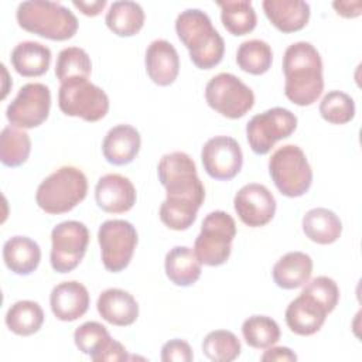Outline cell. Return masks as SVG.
Wrapping results in <instances>:
<instances>
[{
	"label": "cell",
	"instance_id": "38",
	"mask_svg": "<svg viewBox=\"0 0 362 362\" xmlns=\"http://www.w3.org/2000/svg\"><path fill=\"white\" fill-rule=\"evenodd\" d=\"M301 293H305L308 296H311L314 300H317L329 314L331 311H334V308L338 304L339 300V288L337 286V283L327 276H318L315 279H313L304 288Z\"/></svg>",
	"mask_w": 362,
	"mask_h": 362
},
{
	"label": "cell",
	"instance_id": "39",
	"mask_svg": "<svg viewBox=\"0 0 362 362\" xmlns=\"http://www.w3.org/2000/svg\"><path fill=\"white\" fill-rule=\"evenodd\" d=\"M194 358L188 342L182 339H171L161 348L163 362H191Z\"/></svg>",
	"mask_w": 362,
	"mask_h": 362
},
{
	"label": "cell",
	"instance_id": "3",
	"mask_svg": "<svg viewBox=\"0 0 362 362\" xmlns=\"http://www.w3.org/2000/svg\"><path fill=\"white\" fill-rule=\"evenodd\" d=\"M180 41L189 51V58L199 69H211L222 61L225 42L214 28L206 13L199 8H187L175 20Z\"/></svg>",
	"mask_w": 362,
	"mask_h": 362
},
{
	"label": "cell",
	"instance_id": "26",
	"mask_svg": "<svg viewBox=\"0 0 362 362\" xmlns=\"http://www.w3.org/2000/svg\"><path fill=\"white\" fill-rule=\"evenodd\" d=\"M11 65L25 78L44 75L51 64V49L37 41H23L11 51Z\"/></svg>",
	"mask_w": 362,
	"mask_h": 362
},
{
	"label": "cell",
	"instance_id": "32",
	"mask_svg": "<svg viewBox=\"0 0 362 362\" xmlns=\"http://www.w3.org/2000/svg\"><path fill=\"white\" fill-rule=\"evenodd\" d=\"M30 136L14 126H7L0 134V160L6 167H18L28 160Z\"/></svg>",
	"mask_w": 362,
	"mask_h": 362
},
{
	"label": "cell",
	"instance_id": "20",
	"mask_svg": "<svg viewBox=\"0 0 362 362\" xmlns=\"http://www.w3.org/2000/svg\"><path fill=\"white\" fill-rule=\"evenodd\" d=\"M89 293L79 281H64L57 284L49 296L54 315L61 321H75L89 308Z\"/></svg>",
	"mask_w": 362,
	"mask_h": 362
},
{
	"label": "cell",
	"instance_id": "8",
	"mask_svg": "<svg viewBox=\"0 0 362 362\" xmlns=\"http://www.w3.org/2000/svg\"><path fill=\"white\" fill-rule=\"evenodd\" d=\"M58 106L66 116L98 122L109 110V98L102 88L89 82L88 78H75L61 83Z\"/></svg>",
	"mask_w": 362,
	"mask_h": 362
},
{
	"label": "cell",
	"instance_id": "42",
	"mask_svg": "<svg viewBox=\"0 0 362 362\" xmlns=\"http://www.w3.org/2000/svg\"><path fill=\"white\" fill-rule=\"evenodd\" d=\"M72 4L85 16L89 17H95L98 14H100V11L105 8L106 6V0H95V1H78L74 0Z\"/></svg>",
	"mask_w": 362,
	"mask_h": 362
},
{
	"label": "cell",
	"instance_id": "37",
	"mask_svg": "<svg viewBox=\"0 0 362 362\" xmlns=\"http://www.w3.org/2000/svg\"><path fill=\"white\" fill-rule=\"evenodd\" d=\"M320 113L328 123L345 124L355 116V102L342 90H331L322 98Z\"/></svg>",
	"mask_w": 362,
	"mask_h": 362
},
{
	"label": "cell",
	"instance_id": "34",
	"mask_svg": "<svg viewBox=\"0 0 362 362\" xmlns=\"http://www.w3.org/2000/svg\"><path fill=\"white\" fill-rule=\"evenodd\" d=\"M242 334L246 344L256 349H267L280 339L277 322L267 315H252L245 320Z\"/></svg>",
	"mask_w": 362,
	"mask_h": 362
},
{
	"label": "cell",
	"instance_id": "9",
	"mask_svg": "<svg viewBox=\"0 0 362 362\" xmlns=\"http://www.w3.org/2000/svg\"><path fill=\"white\" fill-rule=\"evenodd\" d=\"M205 99L209 107L228 119L245 116L255 105L252 89L232 74L215 75L205 88Z\"/></svg>",
	"mask_w": 362,
	"mask_h": 362
},
{
	"label": "cell",
	"instance_id": "41",
	"mask_svg": "<svg viewBox=\"0 0 362 362\" xmlns=\"http://www.w3.org/2000/svg\"><path fill=\"white\" fill-rule=\"evenodd\" d=\"M332 7L335 8V11L346 18H354L361 16V10H362V1L356 0V1H334Z\"/></svg>",
	"mask_w": 362,
	"mask_h": 362
},
{
	"label": "cell",
	"instance_id": "14",
	"mask_svg": "<svg viewBox=\"0 0 362 362\" xmlns=\"http://www.w3.org/2000/svg\"><path fill=\"white\" fill-rule=\"evenodd\" d=\"M201 160L204 170L211 178L229 181L242 170L243 154L233 137L215 136L204 144Z\"/></svg>",
	"mask_w": 362,
	"mask_h": 362
},
{
	"label": "cell",
	"instance_id": "18",
	"mask_svg": "<svg viewBox=\"0 0 362 362\" xmlns=\"http://www.w3.org/2000/svg\"><path fill=\"white\" fill-rule=\"evenodd\" d=\"M327 310L311 296L300 293L286 308V324L297 335L308 337L321 329L327 318Z\"/></svg>",
	"mask_w": 362,
	"mask_h": 362
},
{
	"label": "cell",
	"instance_id": "22",
	"mask_svg": "<svg viewBox=\"0 0 362 362\" xmlns=\"http://www.w3.org/2000/svg\"><path fill=\"white\" fill-rule=\"evenodd\" d=\"M100 317L112 325L127 327L139 317V304L134 297L120 288H107L100 293L96 303Z\"/></svg>",
	"mask_w": 362,
	"mask_h": 362
},
{
	"label": "cell",
	"instance_id": "25",
	"mask_svg": "<svg viewBox=\"0 0 362 362\" xmlns=\"http://www.w3.org/2000/svg\"><path fill=\"white\" fill-rule=\"evenodd\" d=\"M3 259L13 273L28 276L40 264L41 249L35 240L27 236H13L3 246Z\"/></svg>",
	"mask_w": 362,
	"mask_h": 362
},
{
	"label": "cell",
	"instance_id": "11",
	"mask_svg": "<svg viewBox=\"0 0 362 362\" xmlns=\"http://www.w3.org/2000/svg\"><path fill=\"white\" fill-rule=\"evenodd\" d=\"M297 127V117L284 107H272L255 115L246 124L247 143L253 153L267 154L276 141L287 139Z\"/></svg>",
	"mask_w": 362,
	"mask_h": 362
},
{
	"label": "cell",
	"instance_id": "12",
	"mask_svg": "<svg viewBox=\"0 0 362 362\" xmlns=\"http://www.w3.org/2000/svg\"><path fill=\"white\" fill-rule=\"evenodd\" d=\"M51 266L57 273L72 272L83 259L89 230L78 221H65L58 223L51 232Z\"/></svg>",
	"mask_w": 362,
	"mask_h": 362
},
{
	"label": "cell",
	"instance_id": "7",
	"mask_svg": "<svg viewBox=\"0 0 362 362\" xmlns=\"http://www.w3.org/2000/svg\"><path fill=\"white\" fill-rule=\"evenodd\" d=\"M235 236V219L223 211H214L202 221L201 232L194 243V252L201 263L221 266L230 256Z\"/></svg>",
	"mask_w": 362,
	"mask_h": 362
},
{
	"label": "cell",
	"instance_id": "5",
	"mask_svg": "<svg viewBox=\"0 0 362 362\" xmlns=\"http://www.w3.org/2000/svg\"><path fill=\"white\" fill-rule=\"evenodd\" d=\"M88 192L86 175L76 167L65 165L49 174L37 188V205L49 215L72 211Z\"/></svg>",
	"mask_w": 362,
	"mask_h": 362
},
{
	"label": "cell",
	"instance_id": "30",
	"mask_svg": "<svg viewBox=\"0 0 362 362\" xmlns=\"http://www.w3.org/2000/svg\"><path fill=\"white\" fill-rule=\"evenodd\" d=\"M44 322V311L41 305L31 300L14 303L6 314V325L16 335L28 337L40 331Z\"/></svg>",
	"mask_w": 362,
	"mask_h": 362
},
{
	"label": "cell",
	"instance_id": "31",
	"mask_svg": "<svg viewBox=\"0 0 362 362\" xmlns=\"http://www.w3.org/2000/svg\"><path fill=\"white\" fill-rule=\"evenodd\" d=\"M221 8V20L223 27L233 35H245L256 27V11L250 1H216Z\"/></svg>",
	"mask_w": 362,
	"mask_h": 362
},
{
	"label": "cell",
	"instance_id": "10",
	"mask_svg": "<svg viewBox=\"0 0 362 362\" xmlns=\"http://www.w3.org/2000/svg\"><path fill=\"white\" fill-rule=\"evenodd\" d=\"M98 242L103 266L107 272L119 273L124 270L137 245L136 228L124 219H110L100 225Z\"/></svg>",
	"mask_w": 362,
	"mask_h": 362
},
{
	"label": "cell",
	"instance_id": "2",
	"mask_svg": "<svg viewBox=\"0 0 362 362\" xmlns=\"http://www.w3.org/2000/svg\"><path fill=\"white\" fill-rule=\"evenodd\" d=\"M284 95L297 106H310L324 89L322 61L317 48L305 41L288 45L283 55Z\"/></svg>",
	"mask_w": 362,
	"mask_h": 362
},
{
	"label": "cell",
	"instance_id": "29",
	"mask_svg": "<svg viewBox=\"0 0 362 362\" xmlns=\"http://www.w3.org/2000/svg\"><path fill=\"white\" fill-rule=\"evenodd\" d=\"M303 232L318 245H329L341 236L342 222L331 209L313 208L303 218Z\"/></svg>",
	"mask_w": 362,
	"mask_h": 362
},
{
	"label": "cell",
	"instance_id": "15",
	"mask_svg": "<svg viewBox=\"0 0 362 362\" xmlns=\"http://www.w3.org/2000/svg\"><path fill=\"white\" fill-rule=\"evenodd\" d=\"M233 206L239 219L245 225L259 228L267 225L273 219L276 212V199L264 185L250 182L236 192Z\"/></svg>",
	"mask_w": 362,
	"mask_h": 362
},
{
	"label": "cell",
	"instance_id": "27",
	"mask_svg": "<svg viewBox=\"0 0 362 362\" xmlns=\"http://www.w3.org/2000/svg\"><path fill=\"white\" fill-rule=\"evenodd\" d=\"M201 262L188 246H175L165 255V274L171 283L181 287L192 286L201 276Z\"/></svg>",
	"mask_w": 362,
	"mask_h": 362
},
{
	"label": "cell",
	"instance_id": "35",
	"mask_svg": "<svg viewBox=\"0 0 362 362\" xmlns=\"http://www.w3.org/2000/svg\"><path fill=\"white\" fill-rule=\"evenodd\" d=\"M92 71V62L88 52L79 47L64 48L57 58L55 75L59 82L75 78H88Z\"/></svg>",
	"mask_w": 362,
	"mask_h": 362
},
{
	"label": "cell",
	"instance_id": "24",
	"mask_svg": "<svg viewBox=\"0 0 362 362\" xmlns=\"http://www.w3.org/2000/svg\"><path fill=\"white\" fill-rule=\"evenodd\" d=\"M313 273V259L304 252H288L273 266V280L284 290H293L308 283Z\"/></svg>",
	"mask_w": 362,
	"mask_h": 362
},
{
	"label": "cell",
	"instance_id": "1",
	"mask_svg": "<svg viewBox=\"0 0 362 362\" xmlns=\"http://www.w3.org/2000/svg\"><path fill=\"white\" fill-rule=\"evenodd\" d=\"M157 173L167 191V198L160 206L161 222L173 230L188 229L205 199V188L194 160L182 151L168 153L161 157Z\"/></svg>",
	"mask_w": 362,
	"mask_h": 362
},
{
	"label": "cell",
	"instance_id": "40",
	"mask_svg": "<svg viewBox=\"0 0 362 362\" xmlns=\"http://www.w3.org/2000/svg\"><path fill=\"white\" fill-rule=\"evenodd\" d=\"M263 362H294L297 355L286 346H269V349L260 358Z\"/></svg>",
	"mask_w": 362,
	"mask_h": 362
},
{
	"label": "cell",
	"instance_id": "13",
	"mask_svg": "<svg viewBox=\"0 0 362 362\" xmlns=\"http://www.w3.org/2000/svg\"><path fill=\"white\" fill-rule=\"evenodd\" d=\"M49 107V88L40 82H31L20 88L14 100L7 106L6 117L14 127L34 129L47 120Z\"/></svg>",
	"mask_w": 362,
	"mask_h": 362
},
{
	"label": "cell",
	"instance_id": "19",
	"mask_svg": "<svg viewBox=\"0 0 362 362\" xmlns=\"http://www.w3.org/2000/svg\"><path fill=\"white\" fill-rule=\"evenodd\" d=\"M144 62L147 75L158 86H168L178 76L180 57L174 45L167 40H154L150 42Z\"/></svg>",
	"mask_w": 362,
	"mask_h": 362
},
{
	"label": "cell",
	"instance_id": "36",
	"mask_svg": "<svg viewBox=\"0 0 362 362\" xmlns=\"http://www.w3.org/2000/svg\"><path fill=\"white\" fill-rule=\"evenodd\" d=\"M202 352L214 362H230L240 354V341L230 331H211L202 341Z\"/></svg>",
	"mask_w": 362,
	"mask_h": 362
},
{
	"label": "cell",
	"instance_id": "16",
	"mask_svg": "<svg viewBox=\"0 0 362 362\" xmlns=\"http://www.w3.org/2000/svg\"><path fill=\"white\" fill-rule=\"evenodd\" d=\"M74 341L76 348L95 362L126 361L129 358L126 348L110 337L105 325L96 321L79 325L74 332Z\"/></svg>",
	"mask_w": 362,
	"mask_h": 362
},
{
	"label": "cell",
	"instance_id": "17",
	"mask_svg": "<svg viewBox=\"0 0 362 362\" xmlns=\"http://www.w3.org/2000/svg\"><path fill=\"white\" fill-rule=\"evenodd\" d=\"M98 206L107 214H124L136 204L133 182L120 174H106L95 187Z\"/></svg>",
	"mask_w": 362,
	"mask_h": 362
},
{
	"label": "cell",
	"instance_id": "23",
	"mask_svg": "<svg viewBox=\"0 0 362 362\" xmlns=\"http://www.w3.org/2000/svg\"><path fill=\"white\" fill-rule=\"evenodd\" d=\"M269 21L281 33H296L310 20V4L303 0H264L262 3Z\"/></svg>",
	"mask_w": 362,
	"mask_h": 362
},
{
	"label": "cell",
	"instance_id": "4",
	"mask_svg": "<svg viewBox=\"0 0 362 362\" xmlns=\"http://www.w3.org/2000/svg\"><path fill=\"white\" fill-rule=\"evenodd\" d=\"M16 17L23 30L52 41L69 40L78 31L75 14L55 1H23L17 7Z\"/></svg>",
	"mask_w": 362,
	"mask_h": 362
},
{
	"label": "cell",
	"instance_id": "21",
	"mask_svg": "<svg viewBox=\"0 0 362 362\" xmlns=\"http://www.w3.org/2000/svg\"><path fill=\"white\" fill-rule=\"evenodd\" d=\"M141 146L140 133L130 124L112 127L102 143L103 157L113 165H126L139 154Z\"/></svg>",
	"mask_w": 362,
	"mask_h": 362
},
{
	"label": "cell",
	"instance_id": "28",
	"mask_svg": "<svg viewBox=\"0 0 362 362\" xmlns=\"http://www.w3.org/2000/svg\"><path fill=\"white\" fill-rule=\"evenodd\" d=\"M105 23L119 37L136 35L144 25L143 7L130 0L113 1L106 13Z\"/></svg>",
	"mask_w": 362,
	"mask_h": 362
},
{
	"label": "cell",
	"instance_id": "33",
	"mask_svg": "<svg viewBox=\"0 0 362 362\" xmlns=\"http://www.w3.org/2000/svg\"><path fill=\"white\" fill-rule=\"evenodd\" d=\"M273 52L270 45L262 40L243 41L236 52L239 68L252 75H262L272 66Z\"/></svg>",
	"mask_w": 362,
	"mask_h": 362
},
{
	"label": "cell",
	"instance_id": "6",
	"mask_svg": "<svg viewBox=\"0 0 362 362\" xmlns=\"http://www.w3.org/2000/svg\"><path fill=\"white\" fill-rule=\"evenodd\" d=\"M269 174L276 188L290 198L304 195L313 182V170L308 160L296 144L281 146L272 154Z\"/></svg>",
	"mask_w": 362,
	"mask_h": 362
}]
</instances>
